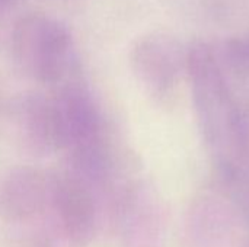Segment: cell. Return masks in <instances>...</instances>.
<instances>
[{
    "instance_id": "5b68a950",
    "label": "cell",
    "mask_w": 249,
    "mask_h": 247,
    "mask_svg": "<svg viewBox=\"0 0 249 247\" xmlns=\"http://www.w3.org/2000/svg\"><path fill=\"white\" fill-rule=\"evenodd\" d=\"M7 247H64V245L47 223H32L10 226Z\"/></svg>"
},
{
    "instance_id": "8992f818",
    "label": "cell",
    "mask_w": 249,
    "mask_h": 247,
    "mask_svg": "<svg viewBox=\"0 0 249 247\" xmlns=\"http://www.w3.org/2000/svg\"><path fill=\"white\" fill-rule=\"evenodd\" d=\"M235 54L245 63L249 64V39L241 41L239 44L235 45Z\"/></svg>"
},
{
    "instance_id": "277c9868",
    "label": "cell",
    "mask_w": 249,
    "mask_h": 247,
    "mask_svg": "<svg viewBox=\"0 0 249 247\" xmlns=\"http://www.w3.org/2000/svg\"><path fill=\"white\" fill-rule=\"evenodd\" d=\"M16 140L35 156H45L60 150L57 111L51 96H23L12 112Z\"/></svg>"
},
{
    "instance_id": "6da1fadb",
    "label": "cell",
    "mask_w": 249,
    "mask_h": 247,
    "mask_svg": "<svg viewBox=\"0 0 249 247\" xmlns=\"http://www.w3.org/2000/svg\"><path fill=\"white\" fill-rule=\"evenodd\" d=\"M13 48L23 70L42 83L58 84L71 73V36L67 28L51 17L22 19L15 29Z\"/></svg>"
},
{
    "instance_id": "7a4b0ae2",
    "label": "cell",
    "mask_w": 249,
    "mask_h": 247,
    "mask_svg": "<svg viewBox=\"0 0 249 247\" xmlns=\"http://www.w3.org/2000/svg\"><path fill=\"white\" fill-rule=\"evenodd\" d=\"M89 183L71 175H54L48 226L64 247H86L98 227V204Z\"/></svg>"
},
{
    "instance_id": "3957f363",
    "label": "cell",
    "mask_w": 249,
    "mask_h": 247,
    "mask_svg": "<svg viewBox=\"0 0 249 247\" xmlns=\"http://www.w3.org/2000/svg\"><path fill=\"white\" fill-rule=\"evenodd\" d=\"M53 182L54 175L32 167L4 175L0 179V220L9 227L47 223Z\"/></svg>"
}]
</instances>
